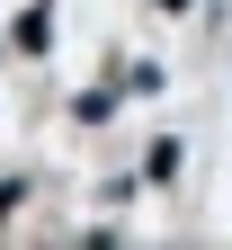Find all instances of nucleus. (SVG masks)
Instances as JSON below:
<instances>
[{
    "label": "nucleus",
    "instance_id": "obj_1",
    "mask_svg": "<svg viewBox=\"0 0 232 250\" xmlns=\"http://www.w3.org/2000/svg\"><path fill=\"white\" fill-rule=\"evenodd\" d=\"M45 45H54V9H27L18 18V54H45Z\"/></svg>",
    "mask_w": 232,
    "mask_h": 250
}]
</instances>
